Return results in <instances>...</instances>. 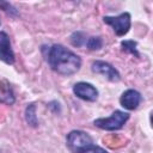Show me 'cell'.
<instances>
[{
  "label": "cell",
  "mask_w": 153,
  "mask_h": 153,
  "mask_svg": "<svg viewBox=\"0 0 153 153\" xmlns=\"http://www.w3.org/2000/svg\"><path fill=\"white\" fill-rule=\"evenodd\" d=\"M47 61L53 71L67 76L75 74L81 67V59L62 44H54L48 49Z\"/></svg>",
  "instance_id": "6da1fadb"
},
{
  "label": "cell",
  "mask_w": 153,
  "mask_h": 153,
  "mask_svg": "<svg viewBox=\"0 0 153 153\" xmlns=\"http://www.w3.org/2000/svg\"><path fill=\"white\" fill-rule=\"evenodd\" d=\"M67 147L72 153H108L103 147L96 145L92 137L82 130H72L66 137Z\"/></svg>",
  "instance_id": "7a4b0ae2"
},
{
  "label": "cell",
  "mask_w": 153,
  "mask_h": 153,
  "mask_svg": "<svg viewBox=\"0 0 153 153\" xmlns=\"http://www.w3.org/2000/svg\"><path fill=\"white\" fill-rule=\"evenodd\" d=\"M129 120V114L121 111V110H115L109 117H103V118H97L93 121V124L100 129L108 130V131H114L121 129L127 121Z\"/></svg>",
  "instance_id": "3957f363"
},
{
  "label": "cell",
  "mask_w": 153,
  "mask_h": 153,
  "mask_svg": "<svg viewBox=\"0 0 153 153\" xmlns=\"http://www.w3.org/2000/svg\"><path fill=\"white\" fill-rule=\"evenodd\" d=\"M103 22L108 25H110L114 30V32L118 36L122 37L124 35L128 33L130 25H131V17L128 12H123L116 17H110V16H105L103 18Z\"/></svg>",
  "instance_id": "277c9868"
},
{
  "label": "cell",
  "mask_w": 153,
  "mask_h": 153,
  "mask_svg": "<svg viewBox=\"0 0 153 153\" xmlns=\"http://www.w3.org/2000/svg\"><path fill=\"white\" fill-rule=\"evenodd\" d=\"M73 93L86 102H94L98 98V90L90 82L79 81L73 86Z\"/></svg>",
  "instance_id": "5b68a950"
},
{
  "label": "cell",
  "mask_w": 153,
  "mask_h": 153,
  "mask_svg": "<svg viewBox=\"0 0 153 153\" xmlns=\"http://www.w3.org/2000/svg\"><path fill=\"white\" fill-rule=\"evenodd\" d=\"M92 71L97 74L103 75L104 78H106L110 81L116 82V81H120V79H121L120 72L112 65H110L109 62H105V61H100V60L94 61L92 63Z\"/></svg>",
  "instance_id": "8992f818"
},
{
  "label": "cell",
  "mask_w": 153,
  "mask_h": 153,
  "mask_svg": "<svg viewBox=\"0 0 153 153\" xmlns=\"http://www.w3.org/2000/svg\"><path fill=\"white\" fill-rule=\"evenodd\" d=\"M141 100H142L141 93H140L139 91H136V90H133V88H129V90L124 91V92L122 93L121 98H120L121 105H122L124 109L129 110V111L137 109V106L140 105Z\"/></svg>",
  "instance_id": "52a82bcc"
},
{
  "label": "cell",
  "mask_w": 153,
  "mask_h": 153,
  "mask_svg": "<svg viewBox=\"0 0 153 153\" xmlns=\"http://www.w3.org/2000/svg\"><path fill=\"white\" fill-rule=\"evenodd\" d=\"M0 60L7 65L14 63V53L11 45V41L8 35L4 31H0Z\"/></svg>",
  "instance_id": "ba28073f"
},
{
  "label": "cell",
  "mask_w": 153,
  "mask_h": 153,
  "mask_svg": "<svg viewBox=\"0 0 153 153\" xmlns=\"http://www.w3.org/2000/svg\"><path fill=\"white\" fill-rule=\"evenodd\" d=\"M0 102L8 105L14 103V96L11 85L7 81H0Z\"/></svg>",
  "instance_id": "9c48e42d"
},
{
  "label": "cell",
  "mask_w": 153,
  "mask_h": 153,
  "mask_svg": "<svg viewBox=\"0 0 153 153\" xmlns=\"http://www.w3.org/2000/svg\"><path fill=\"white\" fill-rule=\"evenodd\" d=\"M25 120H26L27 124H30L31 127L38 126V120L36 116V105L33 103L27 104V106L25 109Z\"/></svg>",
  "instance_id": "30bf717a"
},
{
  "label": "cell",
  "mask_w": 153,
  "mask_h": 153,
  "mask_svg": "<svg viewBox=\"0 0 153 153\" xmlns=\"http://www.w3.org/2000/svg\"><path fill=\"white\" fill-rule=\"evenodd\" d=\"M121 47H122V50L128 53V54H131L134 55L135 57H140V54L137 51V43L133 39H126V41H122L121 42Z\"/></svg>",
  "instance_id": "8fae6325"
},
{
  "label": "cell",
  "mask_w": 153,
  "mask_h": 153,
  "mask_svg": "<svg viewBox=\"0 0 153 153\" xmlns=\"http://www.w3.org/2000/svg\"><path fill=\"white\" fill-rule=\"evenodd\" d=\"M86 41H87L86 36L81 31H75L71 35V43L74 47H82V45H85Z\"/></svg>",
  "instance_id": "7c38bea8"
},
{
  "label": "cell",
  "mask_w": 153,
  "mask_h": 153,
  "mask_svg": "<svg viewBox=\"0 0 153 153\" xmlns=\"http://www.w3.org/2000/svg\"><path fill=\"white\" fill-rule=\"evenodd\" d=\"M85 45L90 50H99L103 47V39L99 36H92V37H88L87 38Z\"/></svg>",
  "instance_id": "4fadbf2b"
}]
</instances>
